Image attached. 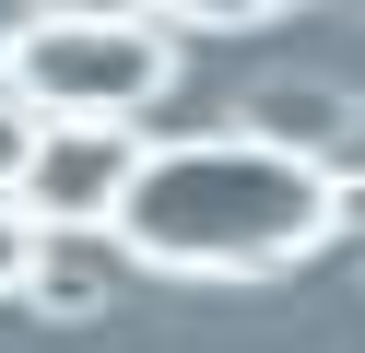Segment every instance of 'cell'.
<instances>
[{
	"label": "cell",
	"mask_w": 365,
	"mask_h": 353,
	"mask_svg": "<svg viewBox=\"0 0 365 353\" xmlns=\"http://www.w3.org/2000/svg\"><path fill=\"white\" fill-rule=\"evenodd\" d=\"M165 24L153 12H36L12 47V94L36 118H130L165 94Z\"/></svg>",
	"instance_id": "cell-2"
},
{
	"label": "cell",
	"mask_w": 365,
	"mask_h": 353,
	"mask_svg": "<svg viewBox=\"0 0 365 353\" xmlns=\"http://www.w3.org/2000/svg\"><path fill=\"white\" fill-rule=\"evenodd\" d=\"M36 12H153V0H36Z\"/></svg>",
	"instance_id": "cell-9"
},
{
	"label": "cell",
	"mask_w": 365,
	"mask_h": 353,
	"mask_svg": "<svg viewBox=\"0 0 365 353\" xmlns=\"http://www.w3.org/2000/svg\"><path fill=\"white\" fill-rule=\"evenodd\" d=\"M142 153H153V141H130V118H48L12 200H24L48 235H83V224L106 235L118 200H130V177H142Z\"/></svg>",
	"instance_id": "cell-3"
},
{
	"label": "cell",
	"mask_w": 365,
	"mask_h": 353,
	"mask_svg": "<svg viewBox=\"0 0 365 353\" xmlns=\"http://www.w3.org/2000/svg\"><path fill=\"white\" fill-rule=\"evenodd\" d=\"M12 47H24V24H0V83H12Z\"/></svg>",
	"instance_id": "cell-10"
},
{
	"label": "cell",
	"mask_w": 365,
	"mask_h": 353,
	"mask_svg": "<svg viewBox=\"0 0 365 353\" xmlns=\"http://www.w3.org/2000/svg\"><path fill=\"white\" fill-rule=\"evenodd\" d=\"M330 224H341V188L318 153L271 130H212V141H153L106 235L118 259L165 282H259V271H294Z\"/></svg>",
	"instance_id": "cell-1"
},
{
	"label": "cell",
	"mask_w": 365,
	"mask_h": 353,
	"mask_svg": "<svg viewBox=\"0 0 365 353\" xmlns=\"http://www.w3.org/2000/svg\"><path fill=\"white\" fill-rule=\"evenodd\" d=\"M36 247H48V224H36L24 200H0V295H24V282H36Z\"/></svg>",
	"instance_id": "cell-7"
},
{
	"label": "cell",
	"mask_w": 365,
	"mask_h": 353,
	"mask_svg": "<svg viewBox=\"0 0 365 353\" xmlns=\"http://www.w3.org/2000/svg\"><path fill=\"white\" fill-rule=\"evenodd\" d=\"M153 12H177V24H212V36H236V24H271L283 0H153Z\"/></svg>",
	"instance_id": "cell-8"
},
{
	"label": "cell",
	"mask_w": 365,
	"mask_h": 353,
	"mask_svg": "<svg viewBox=\"0 0 365 353\" xmlns=\"http://www.w3.org/2000/svg\"><path fill=\"white\" fill-rule=\"evenodd\" d=\"M36 306H59V318H83V306H106V271L95 259H71V247H36V282H24Z\"/></svg>",
	"instance_id": "cell-4"
},
{
	"label": "cell",
	"mask_w": 365,
	"mask_h": 353,
	"mask_svg": "<svg viewBox=\"0 0 365 353\" xmlns=\"http://www.w3.org/2000/svg\"><path fill=\"white\" fill-rule=\"evenodd\" d=\"M36 130H48V118H36L24 94L0 83V200H12V188H24V165H36Z\"/></svg>",
	"instance_id": "cell-6"
},
{
	"label": "cell",
	"mask_w": 365,
	"mask_h": 353,
	"mask_svg": "<svg viewBox=\"0 0 365 353\" xmlns=\"http://www.w3.org/2000/svg\"><path fill=\"white\" fill-rule=\"evenodd\" d=\"M247 130H271V141H294V153H318V141H330V94H307V83H294V94H271Z\"/></svg>",
	"instance_id": "cell-5"
}]
</instances>
